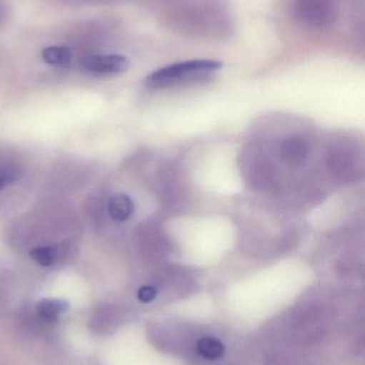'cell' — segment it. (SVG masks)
Segmentation results:
<instances>
[{"mask_svg":"<svg viewBox=\"0 0 365 365\" xmlns=\"http://www.w3.org/2000/svg\"><path fill=\"white\" fill-rule=\"evenodd\" d=\"M308 145L302 139L293 137L286 139L281 147V155L289 164H300L308 155Z\"/></svg>","mask_w":365,"mask_h":365,"instance_id":"obj_4","label":"cell"},{"mask_svg":"<svg viewBox=\"0 0 365 365\" xmlns=\"http://www.w3.org/2000/svg\"><path fill=\"white\" fill-rule=\"evenodd\" d=\"M42 59L49 66H68L72 60V53L68 47L49 46L42 51Z\"/></svg>","mask_w":365,"mask_h":365,"instance_id":"obj_7","label":"cell"},{"mask_svg":"<svg viewBox=\"0 0 365 365\" xmlns=\"http://www.w3.org/2000/svg\"><path fill=\"white\" fill-rule=\"evenodd\" d=\"M83 68L96 75H117L128 71V58L120 55L91 56L83 60Z\"/></svg>","mask_w":365,"mask_h":365,"instance_id":"obj_3","label":"cell"},{"mask_svg":"<svg viewBox=\"0 0 365 365\" xmlns=\"http://www.w3.org/2000/svg\"><path fill=\"white\" fill-rule=\"evenodd\" d=\"M197 351L206 359L216 360L222 357L224 347L220 341L214 338H204L199 340Z\"/></svg>","mask_w":365,"mask_h":365,"instance_id":"obj_8","label":"cell"},{"mask_svg":"<svg viewBox=\"0 0 365 365\" xmlns=\"http://www.w3.org/2000/svg\"><path fill=\"white\" fill-rule=\"evenodd\" d=\"M70 308V304L64 299L43 298L36 304V312L47 322H56L60 315L66 313Z\"/></svg>","mask_w":365,"mask_h":365,"instance_id":"obj_5","label":"cell"},{"mask_svg":"<svg viewBox=\"0 0 365 365\" xmlns=\"http://www.w3.org/2000/svg\"><path fill=\"white\" fill-rule=\"evenodd\" d=\"M221 68L222 62L218 60H188L154 71L146 78L145 83L146 86L152 90L201 83L205 79H209Z\"/></svg>","mask_w":365,"mask_h":365,"instance_id":"obj_1","label":"cell"},{"mask_svg":"<svg viewBox=\"0 0 365 365\" xmlns=\"http://www.w3.org/2000/svg\"><path fill=\"white\" fill-rule=\"evenodd\" d=\"M9 182L8 178L4 175H0V189L4 188L6 186V182Z\"/></svg>","mask_w":365,"mask_h":365,"instance_id":"obj_11","label":"cell"},{"mask_svg":"<svg viewBox=\"0 0 365 365\" xmlns=\"http://www.w3.org/2000/svg\"><path fill=\"white\" fill-rule=\"evenodd\" d=\"M156 296V291L152 287H143L137 293V297L141 302H150Z\"/></svg>","mask_w":365,"mask_h":365,"instance_id":"obj_10","label":"cell"},{"mask_svg":"<svg viewBox=\"0 0 365 365\" xmlns=\"http://www.w3.org/2000/svg\"><path fill=\"white\" fill-rule=\"evenodd\" d=\"M298 21L311 29H328L339 15L336 0H291Z\"/></svg>","mask_w":365,"mask_h":365,"instance_id":"obj_2","label":"cell"},{"mask_svg":"<svg viewBox=\"0 0 365 365\" xmlns=\"http://www.w3.org/2000/svg\"><path fill=\"white\" fill-rule=\"evenodd\" d=\"M109 212L116 221H126L134 212L132 199L124 193H116L109 201Z\"/></svg>","mask_w":365,"mask_h":365,"instance_id":"obj_6","label":"cell"},{"mask_svg":"<svg viewBox=\"0 0 365 365\" xmlns=\"http://www.w3.org/2000/svg\"><path fill=\"white\" fill-rule=\"evenodd\" d=\"M30 257L39 265L43 266V267H49L55 264L57 255L51 247H36L30 251Z\"/></svg>","mask_w":365,"mask_h":365,"instance_id":"obj_9","label":"cell"}]
</instances>
